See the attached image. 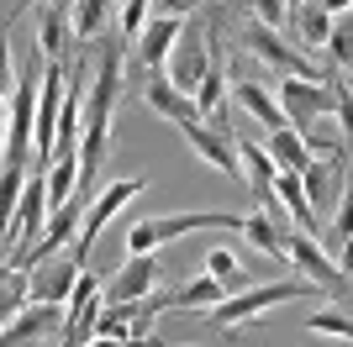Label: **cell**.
<instances>
[{
	"mask_svg": "<svg viewBox=\"0 0 353 347\" xmlns=\"http://www.w3.org/2000/svg\"><path fill=\"white\" fill-rule=\"evenodd\" d=\"M322 289L306 284V279H269V284H248L237 289V295H227L221 305H211V311H201L206 316L211 332H237V326H248V321H259L264 311H274V305H290V300H316Z\"/></svg>",
	"mask_w": 353,
	"mask_h": 347,
	"instance_id": "obj_1",
	"label": "cell"
},
{
	"mask_svg": "<svg viewBox=\"0 0 353 347\" xmlns=\"http://www.w3.org/2000/svg\"><path fill=\"white\" fill-rule=\"evenodd\" d=\"M201 227H243V211H179V216H148L127 221V258H148L174 237H190Z\"/></svg>",
	"mask_w": 353,
	"mask_h": 347,
	"instance_id": "obj_2",
	"label": "cell"
},
{
	"mask_svg": "<svg viewBox=\"0 0 353 347\" xmlns=\"http://www.w3.org/2000/svg\"><path fill=\"white\" fill-rule=\"evenodd\" d=\"M274 101H280V111H285V127H295L301 137H306L316 121L332 116L338 95H332V85H316V79H295V74H285L280 90H274Z\"/></svg>",
	"mask_w": 353,
	"mask_h": 347,
	"instance_id": "obj_3",
	"label": "cell"
},
{
	"mask_svg": "<svg viewBox=\"0 0 353 347\" xmlns=\"http://www.w3.org/2000/svg\"><path fill=\"white\" fill-rule=\"evenodd\" d=\"M148 189V179L143 174H132V179H117V185H105L95 200H90V211H85V221H79V237H74V258L85 263L90 258V247H95V237H101V227H111V221L121 216V205L127 200H137Z\"/></svg>",
	"mask_w": 353,
	"mask_h": 347,
	"instance_id": "obj_4",
	"label": "cell"
},
{
	"mask_svg": "<svg viewBox=\"0 0 353 347\" xmlns=\"http://www.w3.org/2000/svg\"><path fill=\"white\" fill-rule=\"evenodd\" d=\"M285 253H290V269L306 284H316L322 295H348V274H343L338 263L327 258V247L316 242V237H306V231H285Z\"/></svg>",
	"mask_w": 353,
	"mask_h": 347,
	"instance_id": "obj_5",
	"label": "cell"
},
{
	"mask_svg": "<svg viewBox=\"0 0 353 347\" xmlns=\"http://www.w3.org/2000/svg\"><path fill=\"white\" fill-rule=\"evenodd\" d=\"M211 69V21L206 27H185L174 43V63H169V85L179 95H195V85L206 79Z\"/></svg>",
	"mask_w": 353,
	"mask_h": 347,
	"instance_id": "obj_6",
	"label": "cell"
},
{
	"mask_svg": "<svg viewBox=\"0 0 353 347\" xmlns=\"http://www.w3.org/2000/svg\"><path fill=\"white\" fill-rule=\"evenodd\" d=\"M227 90H232V79H227V58H221V32H216V21H211V69L190 95L195 116H201L206 127H227Z\"/></svg>",
	"mask_w": 353,
	"mask_h": 347,
	"instance_id": "obj_7",
	"label": "cell"
},
{
	"mask_svg": "<svg viewBox=\"0 0 353 347\" xmlns=\"http://www.w3.org/2000/svg\"><path fill=\"white\" fill-rule=\"evenodd\" d=\"M179 32H185L179 16H148V27L137 32V43H132V74H159L169 63V53H174Z\"/></svg>",
	"mask_w": 353,
	"mask_h": 347,
	"instance_id": "obj_8",
	"label": "cell"
},
{
	"mask_svg": "<svg viewBox=\"0 0 353 347\" xmlns=\"http://www.w3.org/2000/svg\"><path fill=\"white\" fill-rule=\"evenodd\" d=\"M301 179V195L311 200V211H322L343 195V185L353 179V153H338V158H311L306 174H295Z\"/></svg>",
	"mask_w": 353,
	"mask_h": 347,
	"instance_id": "obj_9",
	"label": "cell"
},
{
	"mask_svg": "<svg viewBox=\"0 0 353 347\" xmlns=\"http://www.w3.org/2000/svg\"><path fill=\"white\" fill-rule=\"evenodd\" d=\"M48 227V179L43 174H27V189H21V205H16V221H11V258L27 253Z\"/></svg>",
	"mask_w": 353,
	"mask_h": 347,
	"instance_id": "obj_10",
	"label": "cell"
},
{
	"mask_svg": "<svg viewBox=\"0 0 353 347\" xmlns=\"http://www.w3.org/2000/svg\"><path fill=\"white\" fill-rule=\"evenodd\" d=\"M232 147H237V174H243V189H253V211H269V205H280L274 200V158L264 153V143H243V137H232Z\"/></svg>",
	"mask_w": 353,
	"mask_h": 347,
	"instance_id": "obj_11",
	"label": "cell"
},
{
	"mask_svg": "<svg viewBox=\"0 0 353 347\" xmlns=\"http://www.w3.org/2000/svg\"><path fill=\"white\" fill-rule=\"evenodd\" d=\"M79 269H85V263L74 258H48L43 269H32L27 274V300L32 305H63L69 300V289H74V279H79Z\"/></svg>",
	"mask_w": 353,
	"mask_h": 347,
	"instance_id": "obj_12",
	"label": "cell"
},
{
	"mask_svg": "<svg viewBox=\"0 0 353 347\" xmlns=\"http://www.w3.org/2000/svg\"><path fill=\"white\" fill-rule=\"evenodd\" d=\"M153 284H159V258L153 253L148 258H127L117 274L105 279V305H137L153 295Z\"/></svg>",
	"mask_w": 353,
	"mask_h": 347,
	"instance_id": "obj_13",
	"label": "cell"
},
{
	"mask_svg": "<svg viewBox=\"0 0 353 347\" xmlns=\"http://www.w3.org/2000/svg\"><path fill=\"white\" fill-rule=\"evenodd\" d=\"M185 143H190L195 153L221 174V179L243 185V174H237V147H232V132H227V127H206V121H195V127H185Z\"/></svg>",
	"mask_w": 353,
	"mask_h": 347,
	"instance_id": "obj_14",
	"label": "cell"
},
{
	"mask_svg": "<svg viewBox=\"0 0 353 347\" xmlns=\"http://www.w3.org/2000/svg\"><path fill=\"white\" fill-rule=\"evenodd\" d=\"M63 326V305H27V311H16L6 321V332H0V347H37L48 332H59Z\"/></svg>",
	"mask_w": 353,
	"mask_h": 347,
	"instance_id": "obj_15",
	"label": "cell"
},
{
	"mask_svg": "<svg viewBox=\"0 0 353 347\" xmlns=\"http://www.w3.org/2000/svg\"><path fill=\"white\" fill-rule=\"evenodd\" d=\"M143 101H148V111H153V116L174 121L179 132L201 121V116H195V101H190V95H179V90L169 85V74H163V69H159V74H148V85H143Z\"/></svg>",
	"mask_w": 353,
	"mask_h": 347,
	"instance_id": "obj_16",
	"label": "cell"
},
{
	"mask_svg": "<svg viewBox=\"0 0 353 347\" xmlns=\"http://www.w3.org/2000/svg\"><path fill=\"white\" fill-rule=\"evenodd\" d=\"M69 43H74L69 0H48V6H37V53H43V63H63Z\"/></svg>",
	"mask_w": 353,
	"mask_h": 347,
	"instance_id": "obj_17",
	"label": "cell"
},
{
	"mask_svg": "<svg viewBox=\"0 0 353 347\" xmlns=\"http://www.w3.org/2000/svg\"><path fill=\"white\" fill-rule=\"evenodd\" d=\"M243 237H248L259 253H264L274 269H290V253H285V231H295V227H280V221L269 216V211H243Z\"/></svg>",
	"mask_w": 353,
	"mask_h": 347,
	"instance_id": "obj_18",
	"label": "cell"
},
{
	"mask_svg": "<svg viewBox=\"0 0 353 347\" xmlns=\"http://www.w3.org/2000/svg\"><path fill=\"white\" fill-rule=\"evenodd\" d=\"M227 101H237V105H243V111H248V116H253V121H259L264 132H280V127H285L280 101H274V95H269V90L259 85V79H232Z\"/></svg>",
	"mask_w": 353,
	"mask_h": 347,
	"instance_id": "obj_19",
	"label": "cell"
},
{
	"mask_svg": "<svg viewBox=\"0 0 353 347\" xmlns=\"http://www.w3.org/2000/svg\"><path fill=\"white\" fill-rule=\"evenodd\" d=\"M227 300V289L216 284L211 274L190 279V284H179L174 295H163V311H174V316H190V311H211V305Z\"/></svg>",
	"mask_w": 353,
	"mask_h": 347,
	"instance_id": "obj_20",
	"label": "cell"
},
{
	"mask_svg": "<svg viewBox=\"0 0 353 347\" xmlns=\"http://www.w3.org/2000/svg\"><path fill=\"white\" fill-rule=\"evenodd\" d=\"M264 153L274 158V169H280V174H306V163H311V153H306V137H301L295 127H280V132H269Z\"/></svg>",
	"mask_w": 353,
	"mask_h": 347,
	"instance_id": "obj_21",
	"label": "cell"
},
{
	"mask_svg": "<svg viewBox=\"0 0 353 347\" xmlns=\"http://www.w3.org/2000/svg\"><path fill=\"white\" fill-rule=\"evenodd\" d=\"M48 211H59V205H69L74 195H79V158L74 153H59V158L48 163Z\"/></svg>",
	"mask_w": 353,
	"mask_h": 347,
	"instance_id": "obj_22",
	"label": "cell"
},
{
	"mask_svg": "<svg viewBox=\"0 0 353 347\" xmlns=\"http://www.w3.org/2000/svg\"><path fill=\"white\" fill-rule=\"evenodd\" d=\"M105 11H111V0H74L69 6V32H74V43H101V32H105Z\"/></svg>",
	"mask_w": 353,
	"mask_h": 347,
	"instance_id": "obj_23",
	"label": "cell"
},
{
	"mask_svg": "<svg viewBox=\"0 0 353 347\" xmlns=\"http://www.w3.org/2000/svg\"><path fill=\"white\" fill-rule=\"evenodd\" d=\"M290 21H295V32H301V43H306V48H327V37H332V16H327L316 0L295 6Z\"/></svg>",
	"mask_w": 353,
	"mask_h": 347,
	"instance_id": "obj_24",
	"label": "cell"
},
{
	"mask_svg": "<svg viewBox=\"0 0 353 347\" xmlns=\"http://www.w3.org/2000/svg\"><path fill=\"white\" fill-rule=\"evenodd\" d=\"M206 274L216 279L227 295H237V289H248V274H243V263H237L232 247H211L206 253Z\"/></svg>",
	"mask_w": 353,
	"mask_h": 347,
	"instance_id": "obj_25",
	"label": "cell"
},
{
	"mask_svg": "<svg viewBox=\"0 0 353 347\" xmlns=\"http://www.w3.org/2000/svg\"><path fill=\"white\" fill-rule=\"evenodd\" d=\"M306 332L311 337H343V342H353V311H343V305L306 311Z\"/></svg>",
	"mask_w": 353,
	"mask_h": 347,
	"instance_id": "obj_26",
	"label": "cell"
},
{
	"mask_svg": "<svg viewBox=\"0 0 353 347\" xmlns=\"http://www.w3.org/2000/svg\"><path fill=\"white\" fill-rule=\"evenodd\" d=\"M27 269H6L0 274V332H6V321L16 316V311H27Z\"/></svg>",
	"mask_w": 353,
	"mask_h": 347,
	"instance_id": "obj_27",
	"label": "cell"
},
{
	"mask_svg": "<svg viewBox=\"0 0 353 347\" xmlns=\"http://www.w3.org/2000/svg\"><path fill=\"white\" fill-rule=\"evenodd\" d=\"M327 53H332V69H348L353 74V11L332 21V37H327Z\"/></svg>",
	"mask_w": 353,
	"mask_h": 347,
	"instance_id": "obj_28",
	"label": "cell"
},
{
	"mask_svg": "<svg viewBox=\"0 0 353 347\" xmlns=\"http://www.w3.org/2000/svg\"><path fill=\"white\" fill-rule=\"evenodd\" d=\"M148 6H153V0H121V11H117L121 43H137V32L148 27Z\"/></svg>",
	"mask_w": 353,
	"mask_h": 347,
	"instance_id": "obj_29",
	"label": "cell"
},
{
	"mask_svg": "<svg viewBox=\"0 0 353 347\" xmlns=\"http://www.w3.org/2000/svg\"><path fill=\"white\" fill-rule=\"evenodd\" d=\"M11 21H0V111H6V101H11V90H16V53H11Z\"/></svg>",
	"mask_w": 353,
	"mask_h": 347,
	"instance_id": "obj_30",
	"label": "cell"
},
{
	"mask_svg": "<svg viewBox=\"0 0 353 347\" xmlns=\"http://www.w3.org/2000/svg\"><path fill=\"white\" fill-rule=\"evenodd\" d=\"M332 95H338V105H332V121H338V132H343V143H348V153H353V90L332 85Z\"/></svg>",
	"mask_w": 353,
	"mask_h": 347,
	"instance_id": "obj_31",
	"label": "cell"
},
{
	"mask_svg": "<svg viewBox=\"0 0 353 347\" xmlns=\"http://www.w3.org/2000/svg\"><path fill=\"white\" fill-rule=\"evenodd\" d=\"M248 6H253V21H264V27H274V32L290 21V6H285V0H248Z\"/></svg>",
	"mask_w": 353,
	"mask_h": 347,
	"instance_id": "obj_32",
	"label": "cell"
},
{
	"mask_svg": "<svg viewBox=\"0 0 353 347\" xmlns=\"http://www.w3.org/2000/svg\"><path fill=\"white\" fill-rule=\"evenodd\" d=\"M332 231H338V242L353 237V179L343 185V195H338V221H332Z\"/></svg>",
	"mask_w": 353,
	"mask_h": 347,
	"instance_id": "obj_33",
	"label": "cell"
},
{
	"mask_svg": "<svg viewBox=\"0 0 353 347\" xmlns=\"http://www.w3.org/2000/svg\"><path fill=\"white\" fill-rule=\"evenodd\" d=\"M195 6H201V0H159V16H179V21H185Z\"/></svg>",
	"mask_w": 353,
	"mask_h": 347,
	"instance_id": "obj_34",
	"label": "cell"
},
{
	"mask_svg": "<svg viewBox=\"0 0 353 347\" xmlns=\"http://www.w3.org/2000/svg\"><path fill=\"white\" fill-rule=\"evenodd\" d=\"M316 6H322V11L332 16V21H338V16H348V11H353V0H316Z\"/></svg>",
	"mask_w": 353,
	"mask_h": 347,
	"instance_id": "obj_35",
	"label": "cell"
},
{
	"mask_svg": "<svg viewBox=\"0 0 353 347\" xmlns=\"http://www.w3.org/2000/svg\"><path fill=\"white\" fill-rule=\"evenodd\" d=\"M27 6H48V0H11V11H0V21H16V16L27 11Z\"/></svg>",
	"mask_w": 353,
	"mask_h": 347,
	"instance_id": "obj_36",
	"label": "cell"
},
{
	"mask_svg": "<svg viewBox=\"0 0 353 347\" xmlns=\"http://www.w3.org/2000/svg\"><path fill=\"white\" fill-rule=\"evenodd\" d=\"M338 269L353 279V237H343V258H338Z\"/></svg>",
	"mask_w": 353,
	"mask_h": 347,
	"instance_id": "obj_37",
	"label": "cell"
},
{
	"mask_svg": "<svg viewBox=\"0 0 353 347\" xmlns=\"http://www.w3.org/2000/svg\"><path fill=\"white\" fill-rule=\"evenodd\" d=\"M117 347H148V337H127V342H117Z\"/></svg>",
	"mask_w": 353,
	"mask_h": 347,
	"instance_id": "obj_38",
	"label": "cell"
},
{
	"mask_svg": "<svg viewBox=\"0 0 353 347\" xmlns=\"http://www.w3.org/2000/svg\"><path fill=\"white\" fill-rule=\"evenodd\" d=\"M285 6H290V11H295V6H306V0H285Z\"/></svg>",
	"mask_w": 353,
	"mask_h": 347,
	"instance_id": "obj_39",
	"label": "cell"
},
{
	"mask_svg": "<svg viewBox=\"0 0 353 347\" xmlns=\"http://www.w3.org/2000/svg\"><path fill=\"white\" fill-rule=\"evenodd\" d=\"M0 116H6V111H0ZM0 153H6V132H0Z\"/></svg>",
	"mask_w": 353,
	"mask_h": 347,
	"instance_id": "obj_40",
	"label": "cell"
},
{
	"mask_svg": "<svg viewBox=\"0 0 353 347\" xmlns=\"http://www.w3.org/2000/svg\"><path fill=\"white\" fill-rule=\"evenodd\" d=\"M148 347H163V342H153V337H148Z\"/></svg>",
	"mask_w": 353,
	"mask_h": 347,
	"instance_id": "obj_41",
	"label": "cell"
},
{
	"mask_svg": "<svg viewBox=\"0 0 353 347\" xmlns=\"http://www.w3.org/2000/svg\"><path fill=\"white\" fill-rule=\"evenodd\" d=\"M0 274H6V269H0Z\"/></svg>",
	"mask_w": 353,
	"mask_h": 347,
	"instance_id": "obj_42",
	"label": "cell"
}]
</instances>
